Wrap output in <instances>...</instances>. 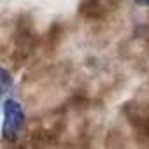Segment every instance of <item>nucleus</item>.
<instances>
[{
	"instance_id": "nucleus-1",
	"label": "nucleus",
	"mask_w": 149,
	"mask_h": 149,
	"mask_svg": "<svg viewBox=\"0 0 149 149\" xmlns=\"http://www.w3.org/2000/svg\"><path fill=\"white\" fill-rule=\"evenodd\" d=\"M2 118H4V126H2V135L6 142H14L26 121L25 107L23 104L14 97V95H6L2 100Z\"/></svg>"
},
{
	"instance_id": "nucleus-2",
	"label": "nucleus",
	"mask_w": 149,
	"mask_h": 149,
	"mask_svg": "<svg viewBox=\"0 0 149 149\" xmlns=\"http://www.w3.org/2000/svg\"><path fill=\"white\" fill-rule=\"evenodd\" d=\"M104 11L105 9H104L102 0H83V4H81V13H84L90 18H95V16L102 14Z\"/></svg>"
},
{
	"instance_id": "nucleus-3",
	"label": "nucleus",
	"mask_w": 149,
	"mask_h": 149,
	"mask_svg": "<svg viewBox=\"0 0 149 149\" xmlns=\"http://www.w3.org/2000/svg\"><path fill=\"white\" fill-rule=\"evenodd\" d=\"M0 88H2V97L9 95L11 90L14 88V79L9 76V70L2 68V79H0Z\"/></svg>"
},
{
	"instance_id": "nucleus-4",
	"label": "nucleus",
	"mask_w": 149,
	"mask_h": 149,
	"mask_svg": "<svg viewBox=\"0 0 149 149\" xmlns=\"http://www.w3.org/2000/svg\"><path fill=\"white\" fill-rule=\"evenodd\" d=\"M133 4H137V6H140V7H147L149 9V0H132Z\"/></svg>"
}]
</instances>
